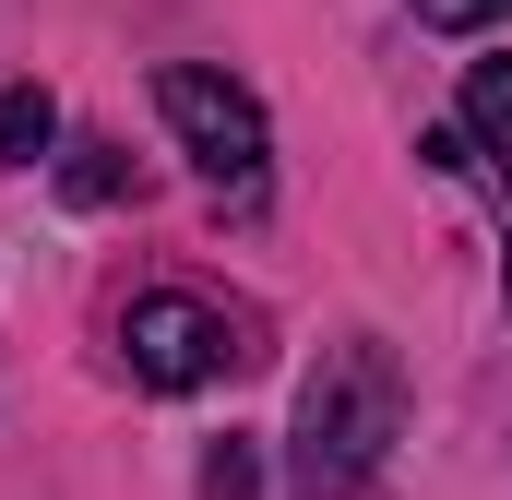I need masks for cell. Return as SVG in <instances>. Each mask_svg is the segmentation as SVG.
<instances>
[{
	"label": "cell",
	"instance_id": "obj_1",
	"mask_svg": "<svg viewBox=\"0 0 512 500\" xmlns=\"http://www.w3.org/2000/svg\"><path fill=\"white\" fill-rule=\"evenodd\" d=\"M405 441V370H393L382 334H346L322 346V370L298 381V489H358Z\"/></svg>",
	"mask_w": 512,
	"mask_h": 500
},
{
	"label": "cell",
	"instance_id": "obj_2",
	"mask_svg": "<svg viewBox=\"0 0 512 500\" xmlns=\"http://www.w3.org/2000/svg\"><path fill=\"white\" fill-rule=\"evenodd\" d=\"M155 108H167V131H179V155L203 167V191H215L227 215H262V191H274V131H262L251 84L179 60V72H155Z\"/></svg>",
	"mask_w": 512,
	"mask_h": 500
},
{
	"label": "cell",
	"instance_id": "obj_3",
	"mask_svg": "<svg viewBox=\"0 0 512 500\" xmlns=\"http://www.w3.org/2000/svg\"><path fill=\"white\" fill-rule=\"evenodd\" d=\"M120 358H131V381H155V393H203V381L239 370L251 346H239V322H227V310H203V298L155 286V298H131V310H120Z\"/></svg>",
	"mask_w": 512,
	"mask_h": 500
},
{
	"label": "cell",
	"instance_id": "obj_4",
	"mask_svg": "<svg viewBox=\"0 0 512 500\" xmlns=\"http://www.w3.org/2000/svg\"><path fill=\"white\" fill-rule=\"evenodd\" d=\"M465 143L489 155V179L512 191V60H477L465 72Z\"/></svg>",
	"mask_w": 512,
	"mask_h": 500
},
{
	"label": "cell",
	"instance_id": "obj_5",
	"mask_svg": "<svg viewBox=\"0 0 512 500\" xmlns=\"http://www.w3.org/2000/svg\"><path fill=\"white\" fill-rule=\"evenodd\" d=\"M60 143V108H48V84H12L0 96V167H36Z\"/></svg>",
	"mask_w": 512,
	"mask_h": 500
},
{
	"label": "cell",
	"instance_id": "obj_6",
	"mask_svg": "<svg viewBox=\"0 0 512 500\" xmlns=\"http://www.w3.org/2000/svg\"><path fill=\"white\" fill-rule=\"evenodd\" d=\"M60 179H72V203H120V191H131V167L108 155V143H72V167H60Z\"/></svg>",
	"mask_w": 512,
	"mask_h": 500
},
{
	"label": "cell",
	"instance_id": "obj_7",
	"mask_svg": "<svg viewBox=\"0 0 512 500\" xmlns=\"http://www.w3.org/2000/svg\"><path fill=\"white\" fill-rule=\"evenodd\" d=\"M251 489H262L251 441H215V453H203V500H251Z\"/></svg>",
	"mask_w": 512,
	"mask_h": 500
},
{
	"label": "cell",
	"instance_id": "obj_8",
	"mask_svg": "<svg viewBox=\"0 0 512 500\" xmlns=\"http://www.w3.org/2000/svg\"><path fill=\"white\" fill-rule=\"evenodd\" d=\"M512 0H417V24H441V36H477V24H501Z\"/></svg>",
	"mask_w": 512,
	"mask_h": 500
},
{
	"label": "cell",
	"instance_id": "obj_9",
	"mask_svg": "<svg viewBox=\"0 0 512 500\" xmlns=\"http://www.w3.org/2000/svg\"><path fill=\"white\" fill-rule=\"evenodd\" d=\"M501 298H512V250H501Z\"/></svg>",
	"mask_w": 512,
	"mask_h": 500
}]
</instances>
